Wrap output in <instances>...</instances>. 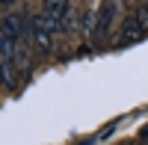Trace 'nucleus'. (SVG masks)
<instances>
[{"mask_svg":"<svg viewBox=\"0 0 148 145\" xmlns=\"http://www.w3.org/2000/svg\"><path fill=\"white\" fill-rule=\"evenodd\" d=\"M142 136H148V127H145V130H142Z\"/></svg>","mask_w":148,"mask_h":145,"instance_id":"f8f14e48","label":"nucleus"},{"mask_svg":"<svg viewBox=\"0 0 148 145\" xmlns=\"http://www.w3.org/2000/svg\"><path fill=\"white\" fill-rule=\"evenodd\" d=\"M98 139H86V142H77V145H95Z\"/></svg>","mask_w":148,"mask_h":145,"instance_id":"9d476101","label":"nucleus"},{"mask_svg":"<svg viewBox=\"0 0 148 145\" xmlns=\"http://www.w3.org/2000/svg\"><path fill=\"white\" fill-rule=\"evenodd\" d=\"M80 30H86V33L95 36V30H98V12H95V9H89V12L80 18Z\"/></svg>","mask_w":148,"mask_h":145,"instance_id":"0eeeda50","label":"nucleus"},{"mask_svg":"<svg viewBox=\"0 0 148 145\" xmlns=\"http://www.w3.org/2000/svg\"><path fill=\"white\" fill-rule=\"evenodd\" d=\"M9 3H15V0H0V6H9Z\"/></svg>","mask_w":148,"mask_h":145,"instance_id":"9b49d317","label":"nucleus"},{"mask_svg":"<svg viewBox=\"0 0 148 145\" xmlns=\"http://www.w3.org/2000/svg\"><path fill=\"white\" fill-rule=\"evenodd\" d=\"M113 12H116V6H113V3H104L101 15H98V30H95V36H107L110 24H113Z\"/></svg>","mask_w":148,"mask_h":145,"instance_id":"39448f33","label":"nucleus"},{"mask_svg":"<svg viewBox=\"0 0 148 145\" xmlns=\"http://www.w3.org/2000/svg\"><path fill=\"white\" fill-rule=\"evenodd\" d=\"M21 33H24V15H6L3 21H0V36L3 39H12V42H18L21 39Z\"/></svg>","mask_w":148,"mask_h":145,"instance_id":"f03ea898","label":"nucleus"},{"mask_svg":"<svg viewBox=\"0 0 148 145\" xmlns=\"http://www.w3.org/2000/svg\"><path fill=\"white\" fill-rule=\"evenodd\" d=\"M133 15H136V21H139L142 27L148 30V9H136V12H133Z\"/></svg>","mask_w":148,"mask_h":145,"instance_id":"6e6552de","label":"nucleus"},{"mask_svg":"<svg viewBox=\"0 0 148 145\" xmlns=\"http://www.w3.org/2000/svg\"><path fill=\"white\" fill-rule=\"evenodd\" d=\"M145 33H148V30H145L142 24L136 21V15H130V18L125 21V30L119 33V39H116V44H119V47H125V44H130V42H139V39H142Z\"/></svg>","mask_w":148,"mask_h":145,"instance_id":"f257e3e1","label":"nucleus"},{"mask_svg":"<svg viewBox=\"0 0 148 145\" xmlns=\"http://www.w3.org/2000/svg\"><path fill=\"white\" fill-rule=\"evenodd\" d=\"M33 24H39V27L51 30V33H62V21H59V18H53V15H47V12L36 15V18H33Z\"/></svg>","mask_w":148,"mask_h":145,"instance_id":"423d86ee","label":"nucleus"},{"mask_svg":"<svg viewBox=\"0 0 148 145\" xmlns=\"http://www.w3.org/2000/svg\"><path fill=\"white\" fill-rule=\"evenodd\" d=\"M42 3H45V12H47V15H53V18H59V21L71 12L68 0H42Z\"/></svg>","mask_w":148,"mask_h":145,"instance_id":"7ed1b4c3","label":"nucleus"},{"mask_svg":"<svg viewBox=\"0 0 148 145\" xmlns=\"http://www.w3.org/2000/svg\"><path fill=\"white\" fill-rule=\"evenodd\" d=\"M3 80H6V68L0 65V83H3Z\"/></svg>","mask_w":148,"mask_h":145,"instance_id":"1a4fd4ad","label":"nucleus"},{"mask_svg":"<svg viewBox=\"0 0 148 145\" xmlns=\"http://www.w3.org/2000/svg\"><path fill=\"white\" fill-rule=\"evenodd\" d=\"M30 27H33V39L39 42V47H42V51H51V47H53V33L39 27V24H33V21H30Z\"/></svg>","mask_w":148,"mask_h":145,"instance_id":"20e7f679","label":"nucleus"},{"mask_svg":"<svg viewBox=\"0 0 148 145\" xmlns=\"http://www.w3.org/2000/svg\"><path fill=\"white\" fill-rule=\"evenodd\" d=\"M145 9H148V3H145Z\"/></svg>","mask_w":148,"mask_h":145,"instance_id":"ddd939ff","label":"nucleus"}]
</instances>
